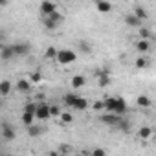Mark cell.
I'll return each instance as SVG.
<instances>
[{"label":"cell","mask_w":156,"mask_h":156,"mask_svg":"<svg viewBox=\"0 0 156 156\" xmlns=\"http://www.w3.org/2000/svg\"><path fill=\"white\" fill-rule=\"evenodd\" d=\"M75 99H77V94H64V105H68L70 108L73 107Z\"/></svg>","instance_id":"obj_23"},{"label":"cell","mask_w":156,"mask_h":156,"mask_svg":"<svg viewBox=\"0 0 156 156\" xmlns=\"http://www.w3.org/2000/svg\"><path fill=\"white\" fill-rule=\"evenodd\" d=\"M35 116H37V119H48L50 116H51V110H50V105H44V103H39L37 105V112H35Z\"/></svg>","instance_id":"obj_8"},{"label":"cell","mask_w":156,"mask_h":156,"mask_svg":"<svg viewBox=\"0 0 156 156\" xmlns=\"http://www.w3.org/2000/svg\"><path fill=\"white\" fill-rule=\"evenodd\" d=\"M75 59H77V53H75L73 50H59V51H57V57H55V61H57L59 64H62V66L75 62Z\"/></svg>","instance_id":"obj_4"},{"label":"cell","mask_w":156,"mask_h":156,"mask_svg":"<svg viewBox=\"0 0 156 156\" xmlns=\"http://www.w3.org/2000/svg\"><path fill=\"white\" fill-rule=\"evenodd\" d=\"M140 35H141V39H149V37H151V31H149L147 28H141V30H140Z\"/></svg>","instance_id":"obj_28"},{"label":"cell","mask_w":156,"mask_h":156,"mask_svg":"<svg viewBox=\"0 0 156 156\" xmlns=\"http://www.w3.org/2000/svg\"><path fill=\"white\" fill-rule=\"evenodd\" d=\"M134 15H136V17H140L141 20H147V17H149L147 9H145V8H141V6H136V8H134Z\"/></svg>","instance_id":"obj_21"},{"label":"cell","mask_w":156,"mask_h":156,"mask_svg":"<svg viewBox=\"0 0 156 156\" xmlns=\"http://www.w3.org/2000/svg\"><path fill=\"white\" fill-rule=\"evenodd\" d=\"M138 134H140L141 140H149V138L152 136V129L147 127V125H143V127H140V132H138Z\"/></svg>","instance_id":"obj_19"},{"label":"cell","mask_w":156,"mask_h":156,"mask_svg":"<svg viewBox=\"0 0 156 156\" xmlns=\"http://www.w3.org/2000/svg\"><path fill=\"white\" fill-rule=\"evenodd\" d=\"M61 121L64 123V125H70V123H73V114H70V112H61Z\"/></svg>","instance_id":"obj_22"},{"label":"cell","mask_w":156,"mask_h":156,"mask_svg":"<svg viewBox=\"0 0 156 156\" xmlns=\"http://www.w3.org/2000/svg\"><path fill=\"white\" fill-rule=\"evenodd\" d=\"M11 92V81H2V83H0V96H2V98H6L8 94Z\"/></svg>","instance_id":"obj_17"},{"label":"cell","mask_w":156,"mask_h":156,"mask_svg":"<svg viewBox=\"0 0 156 156\" xmlns=\"http://www.w3.org/2000/svg\"><path fill=\"white\" fill-rule=\"evenodd\" d=\"M24 112H31V114H35V112H37V103H26Z\"/></svg>","instance_id":"obj_26"},{"label":"cell","mask_w":156,"mask_h":156,"mask_svg":"<svg viewBox=\"0 0 156 156\" xmlns=\"http://www.w3.org/2000/svg\"><path fill=\"white\" fill-rule=\"evenodd\" d=\"M31 79H19L17 81V88L20 90V92H30L31 90Z\"/></svg>","instance_id":"obj_11"},{"label":"cell","mask_w":156,"mask_h":156,"mask_svg":"<svg viewBox=\"0 0 156 156\" xmlns=\"http://www.w3.org/2000/svg\"><path fill=\"white\" fill-rule=\"evenodd\" d=\"M99 119H101V123H105V125H108V127H119V129H125V125H127V123L121 119V114L108 112V110H107V114H101Z\"/></svg>","instance_id":"obj_2"},{"label":"cell","mask_w":156,"mask_h":156,"mask_svg":"<svg viewBox=\"0 0 156 156\" xmlns=\"http://www.w3.org/2000/svg\"><path fill=\"white\" fill-rule=\"evenodd\" d=\"M94 108L96 110H105V101H96L94 103Z\"/></svg>","instance_id":"obj_29"},{"label":"cell","mask_w":156,"mask_h":156,"mask_svg":"<svg viewBox=\"0 0 156 156\" xmlns=\"http://www.w3.org/2000/svg\"><path fill=\"white\" fill-rule=\"evenodd\" d=\"M42 130H44V129H42V127H39V125H35V123L28 127V134H30L31 138H37V136H41V134H42Z\"/></svg>","instance_id":"obj_18"},{"label":"cell","mask_w":156,"mask_h":156,"mask_svg":"<svg viewBox=\"0 0 156 156\" xmlns=\"http://www.w3.org/2000/svg\"><path fill=\"white\" fill-rule=\"evenodd\" d=\"M55 11H57V6L51 2V0H42L41 2V15L42 17H48V15H51Z\"/></svg>","instance_id":"obj_7"},{"label":"cell","mask_w":156,"mask_h":156,"mask_svg":"<svg viewBox=\"0 0 156 156\" xmlns=\"http://www.w3.org/2000/svg\"><path fill=\"white\" fill-rule=\"evenodd\" d=\"M11 46H13L15 57H24V55H28V53L31 51V46L26 44V42H15V44H11Z\"/></svg>","instance_id":"obj_5"},{"label":"cell","mask_w":156,"mask_h":156,"mask_svg":"<svg viewBox=\"0 0 156 156\" xmlns=\"http://www.w3.org/2000/svg\"><path fill=\"white\" fill-rule=\"evenodd\" d=\"M6 4H8V0H0V6H2V8H4Z\"/></svg>","instance_id":"obj_34"},{"label":"cell","mask_w":156,"mask_h":156,"mask_svg":"<svg viewBox=\"0 0 156 156\" xmlns=\"http://www.w3.org/2000/svg\"><path fill=\"white\" fill-rule=\"evenodd\" d=\"M37 116L35 114H31V112H22V123L26 125V127H30V125H33V119H35Z\"/></svg>","instance_id":"obj_20"},{"label":"cell","mask_w":156,"mask_h":156,"mask_svg":"<svg viewBox=\"0 0 156 156\" xmlns=\"http://www.w3.org/2000/svg\"><path fill=\"white\" fill-rule=\"evenodd\" d=\"M141 22H143V20H141L140 17H136L134 13L125 17V24H127V26H130V28H140V26H141Z\"/></svg>","instance_id":"obj_10"},{"label":"cell","mask_w":156,"mask_h":156,"mask_svg":"<svg viewBox=\"0 0 156 156\" xmlns=\"http://www.w3.org/2000/svg\"><path fill=\"white\" fill-rule=\"evenodd\" d=\"M15 138H17L15 129H13L9 123H2V140H4V141H13Z\"/></svg>","instance_id":"obj_6"},{"label":"cell","mask_w":156,"mask_h":156,"mask_svg":"<svg viewBox=\"0 0 156 156\" xmlns=\"http://www.w3.org/2000/svg\"><path fill=\"white\" fill-rule=\"evenodd\" d=\"M50 110H51V116H61V108H59V107L51 105V107H50Z\"/></svg>","instance_id":"obj_30"},{"label":"cell","mask_w":156,"mask_h":156,"mask_svg":"<svg viewBox=\"0 0 156 156\" xmlns=\"http://www.w3.org/2000/svg\"><path fill=\"white\" fill-rule=\"evenodd\" d=\"M103 101H105V110H108V112H116V114H121V116L127 112V103H125L123 98H110V96H107Z\"/></svg>","instance_id":"obj_1"},{"label":"cell","mask_w":156,"mask_h":156,"mask_svg":"<svg viewBox=\"0 0 156 156\" xmlns=\"http://www.w3.org/2000/svg\"><path fill=\"white\" fill-rule=\"evenodd\" d=\"M136 48H138L140 53H147V51L151 50V42H149V39H140L138 44H136Z\"/></svg>","instance_id":"obj_13"},{"label":"cell","mask_w":156,"mask_h":156,"mask_svg":"<svg viewBox=\"0 0 156 156\" xmlns=\"http://www.w3.org/2000/svg\"><path fill=\"white\" fill-rule=\"evenodd\" d=\"M110 85V77L107 73H101L99 75V87H108Z\"/></svg>","instance_id":"obj_24"},{"label":"cell","mask_w":156,"mask_h":156,"mask_svg":"<svg viewBox=\"0 0 156 156\" xmlns=\"http://www.w3.org/2000/svg\"><path fill=\"white\" fill-rule=\"evenodd\" d=\"M147 66V61L145 59H138L136 61V68H145Z\"/></svg>","instance_id":"obj_31"},{"label":"cell","mask_w":156,"mask_h":156,"mask_svg":"<svg viewBox=\"0 0 156 156\" xmlns=\"http://www.w3.org/2000/svg\"><path fill=\"white\" fill-rule=\"evenodd\" d=\"M98 11L99 13H110L112 11V4L110 2H107V0H98Z\"/></svg>","instance_id":"obj_12"},{"label":"cell","mask_w":156,"mask_h":156,"mask_svg":"<svg viewBox=\"0 0 156 156\" xmlns=\"http://www.w3.org/2000/svg\"><path fill=\"white\" fill-rule=\"evenodd\" d=\"M105 149H96V151H92V154H96V156H105Z\"/></svg>","instance_id":"obj_32"},{"label":"cell","mask_w":156,"mask_h":156,"mask_svg":"<svg viewBox=\"0 0 156 156\" xmlns=\"http://www.w3.org/2000/svg\"><path fill=\"white\" fill-rule=\"evenodd\" d=\"M30 79H31L33 83H37V81H41V73H33V75L30 77Z\"/></svg>","instance_id":"obj_33"},{"label":"cell","mask_w":156,"mask_h":156,"mask_svg":"<svg viewBox=\"0 0 156 156\" xmlns=\"http://www.w3.org/2000/svg\"><path fill=\"white\" fill-rule=\"evenodd\" d=\"M87 108H88V101H87V98L77 96V99H75L72 110H75V112H83V110H87Z\"/></svg>","instance_id":"obj_9"},{"label":"cell","mask_w":156,"mask_h":156,"mask_svg":"<svg viewBox=\"0 0 156 156\" xmlns=\"http://www.w3.org/2000/svg\"><path fill=\"white\" fill-rule=\"evenodd\" d=\"M136 103H138V107L149 108V107H151V98H149V96H145V94H141V96H138V98H136Z\"/></svg>","instance_id":"obj_16"},{"label":"cell","mask_w":156,"mask_h":156,"mask_svg":"<svg viewBox=\"0 0 156 156\" xmlns=\"http://www.w3.org/2000/svg\"><path fill=\"white\" fill-rule=\"evenodd\" d=\"M70 83H72V87H73V88H83V87H85V83H87V79H85L83 75H73Z\"/></svg>","instance_id":"obj_15"},{"label":"cell","mask_w":156,"mask_h":156,"mask_svg":"<svg viewBox=\"0 0 156 156\" xmlns=\"http://www.w3.org/2000/svg\"><path fill=\"white\" fill-rule=\"evenodd\" d=\"M57 51H59V50H55L53 46H50V48L46 50V53H44V55H46L48 59H55V57H57Z\"/></svg>","instance_id":"obj_25"},{"label":"cell","mask_w":156,"mask_h":156,"mask_svg":"<svg viewBox=\"0 0 156 156\" xmlns=\"http://www.w3.org/2000/svg\"><path fill=\"white\" fill-rule=\"evenodd\" d=\"M79 48H81V51H83V53H90V50H92V46H90V44H87L85 41H81V42H79Z\"/></svg>","instance_id":"obj_27"},{"label":"cell","mask_w":156,"mask_h":156,"mask_svg":"<svg viewBox=\"0 0 156 156\" xmlns=\"http://www.w3.org/2000/svg\"><path fill=\"white\" fill-rule=\"evenodd\" d=\"M0 57H2L4 61H9L11 57H15L13 46H2V51H0Z\"/></svg>","instance_id":"obj_14"},{"label":"cell","mask_w":156,"mask_h":156,"mask_svg":"<svg viewBox=\"0 0 156 156\" xmlns=\"http://www.w3.org/2000/svg\"><path fill=\"white\" fill-rule=\"evenodd\" d=\"M62 22H64V17H62L59 11H55V13H51V15H48V17H44V19H42L44 28H46V30H50V31L57 30Z\"/></svg>","instance_id":"obj_3"}]
</instances>
